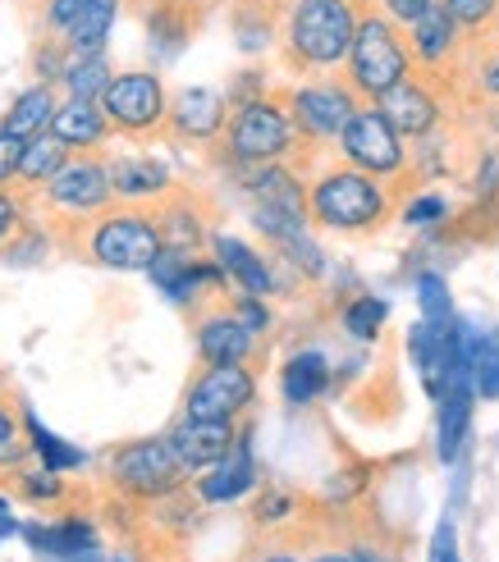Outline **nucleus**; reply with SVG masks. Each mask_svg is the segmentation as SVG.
Instances as JSON below:
<instances>
[{"mask_svg": "<svg viewBox=\"0 0 499 562\" xmlns=\"http://www.w3.org/2000/svg\"><path fill=\"white\" fill-rule=\"evenodd\" d=\"M19 224H23V202L5 188L0 192V247H10V238L19 234Z\"/></svg>", "mask_w": 499, "mask_h": 562, "instance_id": "obj_37", "label": "nucleus"}, {"mask_svg": "<svg viewBox=\"0 0 499 562\" xmlns=\"http://www.w3.org/2000/svg\"><path fill=\"white\" fill-rule=\"evenodd\" d=\"M156 220H160V238H165V247L192 251V257L202 251V243H207V211H202V202H198L192 192L170 188V192L160 196Z\"/></svg>", "mask_w": 499, "mask_h": 562, "instance_id": "obj_17", "label": "nucleus"}, {"mask_svg": "<svg viewBox=\"0 0 499 562\" xmlns=\"http://www.w3.org/2000/svg\"><path fill=\"white\" fill-rule=\"evenodd\" d=\"M65 165H69V147H65L55 133H37V137H27V143H23V156H19V183L42 188V183H51L55 175H60Z\"/></svg>", "mask_w": 499, "mask_h": 562, "instance_id": "obj_28", "label": "nucleus"}, {"mask_svg": "<svg viewBox=\"0 0 499 562\" xmlns=\"http://www.w3.org/2000/svg\"><path fill=\"white\" fill-rule=\"evenodd\" d=\"M266 562H293V558H266Z\"/></svg>", "mask_w": 499, "mask_h": 562, "instance_id": "obj_45", "label": "nucleus"}, {"mask_svg": "<svg viewBox=\"0 0 499 562\" xmlns=\"http://www.w3.org/2000/svg\"><path fill=\"white\" fill-rule=\"evenodd\" d=\"M120 5H124V0H88L82 14L60 33L65 50L69 55H101L110 27H115V19H120Z\"/></svg>", "mask_w": 499, "mask_h": 562, "instance_id": "obj_24", "label": "nucleus"}, {"mask_svg": "<svg viewBox=\"0 0 499 562\" xmlns=\"http://www.w3.org/2000/svg\"><path fill=\"white\" fill-rule=\"evenodd\" d=\"M55 475H60V471H46V467H42V471H23V475H19V490L33 498V503H37V498H60L65 485L55 481Z\"/></svg>", "mask_w": 499, "mask_h": 562, "instance_id": "obj_35", "label": "nucleus"}, {"mask_svg": "<svg viewBox=\"0 0 499 562\" xmlns=\"http://www.w3.org/2000/svg\"><path fill=\"white\" fill-rule=\"evenodd\" d=\"M55 92L51 82H37V88H27L14 97V105L5 110V120H0V128H5L10 137H19V143H27V137L37 133H51V120H55Z\"/></svg>", "mask_w": 499, "mask_h": 562, "instance_id": "obj_26", "label": "nucleus"}, {"mask_svg": "<svg viewBox=\"0 0 499 562\" xmlns=\"http://www.w3.org/2000/svg\"><path fill=\"white\" fill-rule=\"evenodd\" d=\"M367 0H289L285 23H280V65L289 74H325L344 69L357 19H363Z\"/></svg>", "mask_w": 499, "mask_h": 562, "instance_id": "obj_1", "label": "nucleus"}, {"mask_svg": "<svg viewBox=\"0 0 499 562\" xmlns=\"http://www.w3.org/2000/svg\"><path fill=\"white\" fill-rule=\"evenodd\" d=\"M450 215V202L440 192H422V196H412V202L403 206V220L408 224H435V220H445Z\"/></svg>", "mask_w": 499, "mask_h": 562, "instance_id": "obj_34", "label": "nucleus"}, {"mask_svg": "<svg viewBox=\"0 0 499 562\" xmlns=\"http://www.w3.org/2000/svg\"><path fill=\"white\" fill-rule=\"evenodd\" d=\"M14 530H19V521H14V513H10V503L0 498V540H10Z\"/></svg>", "mask_w": 499, "mask_h": 562, "instance_id": "obj_43", "label": "nucleus"}, {"mask_svg": "<svg viewBox=\"0 0 499 562\" xmlns=\"http://www.w3.org/2000/svg\"><path fill=\"white\" fill-rule=\"evenodd\" d=\"M399 196L390 183L357 170V165H330L308 183V220L330 234H376L395 215Z\"/></svg>", "mask_w": 499, "mask_h": 562, "instance_id": "obj_2", "label": "nucleus"}, {"mask_svg": "<svg viewBox=\"0 0 499 562\" xmlns=\"http://www.w3.org/2000/svg\"><path fill=\"white\" fill-rule=\"evenodd\" d=\"M234 316H239V321H243L247 329H253V334H262V329L270 325V312L262 306V297H247V293H243V297L234 302Z\"/></svg>", "mask_w": 499, "mask_h": 562, "instance_id": "obj_40", "label": "nucleus"}, {"mask_svg": "<svg viewBox=\"0 0 499 562\" xmlns=\"http://www.w3.org/2000/svg\"><path fill=\"white\" fill-rule=\"evenodd\" d=\"M253 339L257 334L234 316V306H211V312L198 316V357L207 361V367L247 361L253 357Z\"/></svg>", "mask_w": 499, "mask_h": 562, "instance_id": "obj_15", "label": "nucleus"}, {"mask_svg": "<svg viewBox=\"0 0 499 562\" xmlns=\"http://www.w3.org/2000/svg\"><path fill=\"white\" fill-rule=\"evenodd\" d=\"M280 389H285V403L293 407H308L317 403L321 393L330 389V361L321 352H298L285 361V371H280Z\"/></svg>", "mask_w": 499, "mask_h": 562, "instance_id": "obj_27", "label": "nucleus"}, {"mask_svg": "<svg viewBox=\"0 0 499 562\" xmlns=\"http://www.w3.org/2000/svg\"><path fill=\"white\" fill-rule=\"evenodd\" d=\"M280 101H285L289 120H293V128L302 137V147L340 143V133L348 128V120L363 110V101L353 97L344 74L317 78V82H298V88H280Z\"/></svg>", "mask_w": 499, "mask_h": 562, "instance_id": "obj_7", "label": "nucleus"}, {"mask_svg": "<svg viewBox=\"0 0 499 562\" xmlns=\"http://www.w3.org/2000/svg\"><path fill=\"white\" fill-rule=\"evenodd\" d=\"M418 302H422V321L426 325H454V302H450V289L440 274H422L418 279Z\"/></svg>", "mask_w": 499, "mask_h": 562, "instance_id": "obj_32", "label": "nucleus"}, {"mask_svg": "<svg viewBox=\"0 0 499 562\" xmlns=\"http://www.w3.org/2000/svg\"><path fill=\"white\" fill-rule=\"evenodd\" d=\"M340 156L357 170H367L376 179H399L408 170V147H403V133L380 115L376 105H363L357 115L348 120V128L340 133Z\"/></svg>", "mask_w": 499, "mask_h": 562, "instance_id": "obj_9", "label": "nucleus"}, {"mask_svg": "<svg viewBox=\"0 0 499 562\" xmlns=\"http://www.w3.org/2000/svg\"><path fill=\"white\" fill-rule=\"evenodd\" d=\"M376 110L385 120H390L403 137H431L435 128H440V120H445V92L435 88L431 78H422V74H412V78H403L395 92H385L380 101H376Z\"/></svg>", "mask_w": 499, "mask_h": 562, "instance_id": "obj_12", "label": "nucleus"}, {"mask_svg": "<svg viewBox=\"0 0 499 562\" xmlns=\"http://www.w3.org/2000/svg\"><path fill=\"white\" fill-rule=\"evenodd\" d=\"M257 398V375L243 361L225 367H207L184 393V416L188 420H239Z\"/></svg>", "mask_w": 499, "mask_h": 562, "instance_id": "obj_10", "label": "nucleus"}, {"mask_svg": "<svg viewBox=\"0 0 499 562\" xmlns=\"http://www.w3.org/2000/svg\"><path fill=\"white\" fill-rule=\"evenodd\" d=\"M82 5H88V0H46V14H42L46 33H65V27L82 14Z\"/></svg>", "mask_w": 499, "mask_h": 562, "instance_id": "obj_36", "label": "nucleus"}, {"mask_svg": "<svg viewBox=\"0 0 499 562\" xmlns=\"http://www.w3.org/2000/svg\"><path fill=\"white\" fill-rule=\"evenodd\" d=\"M106 475H110V485H115L120 494H129L137 503H156L165 494L184 490L192 471L184 467L170 435H152V439L120 443L115 453H110V462H106Z\"/></svg>", "mask_w": 499, "mask_h": 562, "instance_id": "obj_6", "label": "nucleus"}, {"mask_svg": "<svg viewBox=\"0 0 499 562\" xmlns=\"http://www.w3.org/2000/svg\"><path fill=\"white\" fill-rule=\"evenodd\" d=\"M317 562H353V558H317Z\"/></svg>", "mask_w": 499, "mask_h": 562, "instance_id": "obj_44", "label": "nucleus"}, {"mask_svg": "<svg viewBox=\"0 0 499 562\" xmlns=\"http://www.w3.org/2000/svg\"><path fill=\"white\" fill-rule=\"evenodd\" d=\"M23 426H27V439H33V453L42 458V467H46V471H74V467H82V453H78V448H69L60 435H51L33 412H23Z\"/></svg>", "mask_w": 499, "mask_h": 562, "instance_id": "obj_30", "label": "nucleus"}, {"mask_svg": "<svg viewBox=\"0 0 499 562\" xmlns=\"http://www.w3.org/2000/svg\"><path fill=\"white\" fill-rule=\"evenodd\" d=\"M234 115V105L225 92L215 88H184L170 97V120H165V133L184 137V143H215L225 133Z\"/></svg>", "mask_w": 499, "mask_h": 562, "instance_id": "obj_14", "label": "nucleus"}, {"mask_svg": "<svg viewBox=\"0 0 499 562\" xmlns=\"http://www.w3.org/2000/svg\"><path fill=\"white\" fill-rule=\"evenodd\" d=\"M253 485H257V462H253V443H247V430H243L234 453L220 458L207 475H198V498L202 503H234Z\"/></svg>", "mask_w": 499, "mask_h": 562, "instance_id": "obj_18", "label": "nucleus"}, {"mask_svg": "<svg viewBox=\"0 0 499 562\" xmlns=\"http://www.w3.org/2000/svg\"><path fill=\"white\" fill-rule=\"evenodd\" d=\"M463 33H490V27H499V0H440Z\"/></svg>", "mask_w": 499, "mask_h": 562, "instance_id": "obj_33", "label": "nucleus"}, {"mask_svg": "<svg viewBox=\"0 0 499 562\" xmlns=\"http://www.w3.org/2000/svg\"><path fill=\"white\" fill-rule=\"evenodd\" d=\"M211 251H215L220 270L230 274V284H234L239 293H247V297H270V293H275V274H270V266H266L247 243L220 234V238H211Z\"/></svg>", "mask_w": 499, "mask_h": 562, "instance_id": "obj_22", "label": "nucleus"}, {"mask_svg": "<svg viewBox=\"0 0 499 562\" xmlns=\"http://www.w3.org/2000/svg\"><path fill=\"white\" fill-rule=\"evenodd\" d=\"M239 435H243V430H234V420H188V416L170 430L179 458H184V467H188L192 475L211 471L220 458H230L234 443H239Z\"/></svg>", "mask_w": 499, "mask_h": 562, "instance_id": "obj_16", "label": "nucleus"}, {"mask_svg": "<svg viewBox=\"0 0 499 562\" xmlns=\"http://www.w3.org/2000/svg\"><path fill=\"white\" fill-rule=\"evenodd\" d=\"M431 562H458V549H454V521H450V517L435 526V540H431Z\"/></svg>", "mask_w": 499, "mask_h": 562, "instance_id": "obj_41", "label": "nucleus"}, {"mask_svg": "<svg viewBox=\"0 0 499 562\" xmlns=\"http://www.w3.org/2000/svg\"><path fill=\"white\" fill-rule=\"evenodd\" d=\"M5 453H14V416L0 407V458Z\"/></svg>", "mask_w": 499, "mask_h": 562, "instance_id": "obj_42", "label": "nucleus"}, {"mask_svg": "<svg viewBox=\"0 0 499 562\" xmlns=\"http://www.w3.org/2000/svg\"><path fill=\"white\" fill-rule=\"evenodd\" d=\"M106 110V120L115 133L129 137H152L170 120V92L152 69H124L106 82V92L97 101Z\"/></svg>", "mask_w": 499, "mask_h": 562, "instance_id": "obj_8", "label": "nucleus"}, {"mask_svg": "<svg viewBox=\"0 0 499 562\" xmlns=\"http://www.w3.org/2000/svg\"><path fill=\"white\" fill-rule=\"evenodd\" d=\"M110 78H115V74H110L106 55H69V69H65L60 82L69 88V97H78V101H101Z\"/></svg>", "mask_w": 499, "mask_h": 562, "instance_id": "obj_29", "label": "nucleus"}, {"mask_svg": "<svg viewBox=\"0 0 499 562\" xmlns=\"http://www.w3.org/2000/svg\"><path fill=\"white\" fill-rule=\"evenodd\" d=\"M110 183H115V196H124V202H160L165 192H170V170H165L160 160L152 156H115L110 160Z\"/></svg>", "mask_w": 499, "mask_h": 562, "instance_id": "obj_21", "label": "nucleus"}, {"mask_svg": "<svg viewBox=\"0 0 499 562\" xmlns=\"http://www.w3.org/2000/svg\"><path fill=\"white\" fill-rule=\"evenodd\" d=\"M115 196V183H110V160L78 151V160L69 156V165L46 183V202L65 215H97L106 211V202Z\"/></svg>", "mask_w": 499, "mask_h": 562, "instance_id": "obj_11", "label": "nucleus"}, {"mask_svg": "<svg viewBox=\"0 0 499 562\" xmlns=\"http://www.w3.org/2000/svg\"><path fill=\"white\" fill-rule=\"evenodd\" d=\"M285 10H289V0H230V27L239 37V50L257 55L270 42H280Z\"/></svg>", "mask_w": 499, "mask_h": 562, "instance_id": "obj_19", "label": "nucleus"}, {"mask_svg": "<svg viewBox=\"0 0 499 562\" xmlns=\"http://www.w3.org/2000/svg\"><path fill=\"white\" fill-rule=\"evenodd\" d=\"M385 316H390V306H385L380 297H372V293H363V297H353L344 306V329L353 334V339L372 344L376 334H380V325H385Z\"/></svg>", "mask_w": 499, "mask_h": 562, "instance_id": "obj_31", "label": "nucleus"}, {"mask_svg": "<svg viewBox=\"0 0 499 562\" xmlns=\"http://www.w3.org/2000/svg\"><path fill=\"white\" fill-rule=\"evenodd\" d=\"M418 74L412 65V46H408V27L395 23L376 0L363 5V19H357V37L353 50L344 60V82L353 88V97L363 105H376L385 92H395L403 78Z\"/></svg>", "mask_w": 499, "mask_h": 562, "instance_id": "obj_3", "label": "nucleus"}, {"mask_svg": "<svg viewBox=\"0 0 499 562\" xmlns=\"http://www.w3.org/2000/svg\"><path fill=\"white\" fill-rule=\"evenodd\" d=\"M19 156H23V143L0 128V192L10 188V179H19Z\"/></svg>", "mask_w": 499, "mask_h": 562, "instance_id": "obj_38", "label": "nucleus"}, {"mask_svg": "<svg viewBox=\"0 0 499 562\" xmlns=\"http://www.w3.org/2000/svg\"><path fill=\"white\" fill-rule=\"evenodd\" d=\"M298 128L289 120V110L280 101V92H257L234 101V115L220 133V147H225L230 165H275L289 160L298 151Z\"/></svg>", "mask_w": 499, "mask_h": 562, "instance_id": "obj_4", "label": "nucleus"}, {"mask_svg": "<svg viewBox=\"0 0 499 562\" xmlns=\"http://www.w3.org/2000/svg\"><path fill=\"white\" fill-rule=\"evenodd\" d=\"M473 375H454V384L445 389V398H440V458L454 462L458 448L467 439V420H473Z\"/></svg>", "mask_w": 499, "mask_h": 562, "instance_id": "obj_25", "label": "nucleus"}, {"mask_svg": "<svg viewBox=\"0 0 499 562\" xmlns=\"http://www.w3.org/2000/svg\"><path fill=\"white\" fill-rule=\"evenodd\" d=\"M51 133L60 137L69 151H97L106 137H110V120H106V110H101L97 101H78V97H69L60 110H55Z\"/></svg>", "mask_w": 499, "mask_h": 562, "instance_id": "obj_23", "label": "nucleus"}, {"mask_svg": "<svg viewBox=\"0 0 499 562\" xmlns=\"http://www.w3.org/2000/svg\"><path fill=\"white\" fill-rule=\"evenodd\" d=\"M27 544L46 562H101L92 526L82 521H60V526H23Z\"/></svg>", "mask_w": 499, "mask_h": 562, "instance_id": "obj_20", "label": "nucleus"}, {"mask_svg": "<svg viewBox=\"0 0 499 562\" xmlns=\"http://www.w3.org/2000/svg\"><path fill=\"white\" fill-rule=\"evenodd\" d=\"M147 27V46L160 55V60H175V55L207 27L211 5L207 0H143L137 5Z\"/></svg>", "mask_w": 499, "mask_h": 562, "instance_id": "obj_13", "label": "nucleus"}, {"mask_svg": "<svg viewBox=\"0 0 499 562\" xmlns=\"http://www.w3.org/2000/svg\"><path fill=\"white\" fill-rule=\"evenodd\" d=\"M160 251H165V238H160L156 206L124 202L115 211H97L88 220V257L106 270H124V274L143 270L147 274Z\"/></svg>", "mask_w": 499, "mask_h": 562, "instance_id": "obj_5", "label": "nucleus"}, {"mask_svg": "<svg viewBox=\"0 0 499 562\" xmlns=\"http://www.w3.org/2000/svg\"><path fill=\"white\" fill-rule=\"evenodd\" d=\"M376 5H380L385 14H390L395 23H403V27H408V23H418V19L435 5V0H376Z\"/></svg>", "mask_w": 499, "mask_h": 562, "instance_id": "obj_39", "label": "nucleus"}]
</instances>
